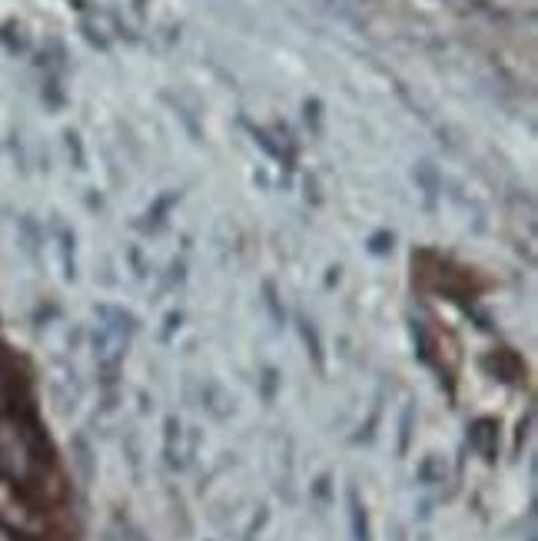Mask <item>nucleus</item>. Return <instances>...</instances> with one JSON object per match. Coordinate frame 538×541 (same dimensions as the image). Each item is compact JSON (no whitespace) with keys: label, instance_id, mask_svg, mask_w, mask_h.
Returning a JSON list of instances; mask_svg holds the SVG:
<instances>
[{"label":"nucleus","instance_id":"nucleus-5","mask_svg":"<svg viewBox=\"0 0 538 541\" xmlns=\"http://www.w3.org/2000/svg\"><path fill=\"white\" fill-rule=\"evenodd\" d=\"M299 336H303L306 349H309V356H313V362H316V369L323 372V369H326V352H323V339H319V332H316L313 322H309V319H299Z\"/></svg>","mask_w":538,"mask_h":541},{"label":"nucleus","instance_id":"nucleus-3","mask_svg":"<svg viewBox=\"0 0 538 541\" xmlns=\"http://www.w3.org/2000/svg\"><path fill=\"white\" fill-rule=\"evenodd\" d=\"M180 442H183V425L177 415H170V419L163 422V465L167 468H183Z\"/></svg>","mask_w":538,"mask_h":541},{"label":"nucleus","instance_id":"nucleus-6","mask_svg":"<svg viewBox=\"0 0 538 541\" xmlns=\"http://www.w3.org/2000/svg\"><path fill=\"white\" fill-rule=\"evenodd\" d=\"M206 402H216V405H210V412L216 419H226V415L233 412V399H223L220 386H206Z\"/></svg>","mask_w":538,"mask_h":541},{"label":"nucleus","instance_id":"nucleus-8","mask_svg":"<svg viewBox=\"0 0 538 541\" xmlns=\"http://www.w3.org/2000/svg\"><path fill=\"white\" fill-rule=\"evenodd\" d=\"M276 382H279V376H276V372H273V369H266V376H263V399H266V402H273Z\"/></svg>","mask_w":538,"mask_h":541},{"label":"nucleus","instance_id":"nucleus-4","mask_svg":"<svg viewBox=\"0 0 538 541\" xmlns=\"http://www.w3.org/2000/svg\"><path fill=\"white\" fill-rule=\"evenodd\" d=\"M346 498H349V528H353V541H372L369 515H366V505L359 502V492L356 488H349Z\"/></svg>","mask_w":538,"mask_h":541},{"label":"nucleus","instance_id":"nucleus-2","mask_svg":"<svg viewBox=\"0 0 538 541\" xmlns=\"http://www.w3.org/2000/svg\"><path fill=\"white\" fill-rule=\"evenodd\" d=\"M469 445H472L475 452H482L489 462H495V445H499V425H495L492 419L472 422V429H469Z\"/></svg>","mask_w":538,"mask_h":541},{"label":"nucleus","instance_id":"nucleus-1","mask_svg":"<svg viewBox=\"0 0 538 541\" xmlns=\"http://www.w3.org/2000/svg\"><path fill=\"white\" fill-rule=\"evenodd\" d=\"M0 525L10 528V532L20 535L24 541H37L47 532L44 512H37V508L27 502V495H20L4 478H0Z\"/></svg>","mask_w":538,"mask_h":541},{"label":"nucleus","instance_id":"nucleus-9","mask_svg":"<svg viewBox=\"0 0 538 541\" xmlns=\"http://www.w3.org/2000/svg\"><path fill=\"white\" fill-rule=\"evenodd\" d=\"M180 319H183L180 312H173V316H167V329H163V336H160L163 342H170V339H173V329H180Z\"/></svg>","mask_w":538,"mask_h":541},{"label":"nucleus","instance_id":"nucleus-10","mask_svg":"<svg viewBox=\"0 0 538 541\" xmlns=\"http://www.w3.org/2000/svg\"><path fill=\"white\" fill-rule=\"evenodd\" d=\"M0 541H24V538H20V535H14V532H10V528H4V525H0Z\"/></svg>","mask_w":538,"mask_h":541},{"label":"nucleus","instance_id":"nucleus-7","mask_svg":"<svg viewBox=\"0 0 538 541\" xmlns=\"http://www.w3.org/2000/svg\"><path fill=\"white\" fill-rule=\"evenodd\" d=\"M412 419H416V412H412V405H406V412H402L399 419V455L409 452V442H412Z\"/></svg>","mask_w":538,"mask_h":541}]
</instances>
